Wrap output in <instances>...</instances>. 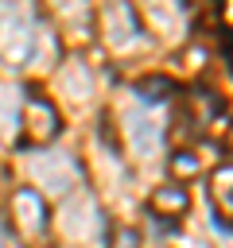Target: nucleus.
Masks as SVG:
<instances>
[{
    "instance_id": "nucleus-1",
    "label": "nucleus",
    "mask_w": 233,
    "mask_h": 248,
    "mask_svg": "<svg viewBox=\"0 0 233 248\" xmlns=\"http://www.w3.org/2000/svg\"><path fill=\"white\" fill-rule=\"evenodd\" d=\"M35 12L27 4H0V62L27 66L35 58Z\"/></svg>"
},
{
    "instance_id": "nucleus-2",
    "label": "nucleus",
    "mask_w": 233,
    "mask_h": 248,
    "mask_svg": "<svg viewBox=\"0 0 233 248\" xmlns=\"http://www.w3.org/2000/svg\"><path fill=\"white\" fill-rule=\"evenodd\" d=\"M58 128H62L58 108H54L47 97L31 93V97H27V105H23V132H27V140H31V143H39V147H47V143L58 136Z\"/></svg>"
},
{
    "instance_id": "nucleus-3",
    "label": "nucleus",
    "mask_w": 233,
    "mask_h": 248,
    "mask_svg": "<svg viewBox=\"0 0 233 248\" xmlns=\"http://www.w3.org/2000/svg\"><path fill=\"white\" fill-rule=\"evenodd\" d=\"M35 178H39L47 190L66 194V190L78 182V167H74L70 155H39V159H35Z\"/></svg>"
},
{
    "instance_id": "nucleus-4",
    "label": "nucleus",
    "mask_w": 233,
    "mask_h": 248,
    "mask_svg": "<svg viewBox=\"0 0 233 248\" xmlns=\"http://www.w3.org/2000/svg\"><path fill=\"white\" fill-rule=\"evenodd\" d=\"M12 217L19 221V229L23 232H43L47 229V202H43V194L39 190H16L12 194Z\"/></svg>"
},
{
    "instance_id": "nucleus-5",
    "label": "nucleus",
    "mask_w": 233,
    "mask_h": 248,
    "mask_svg": "<svg viewBox=\"0 0 233 248\" xmlns=\"http://www.w3.org/2000/svg\"><path fill=\"white\" fill-rule=\"evenodd\" d=\"M101 27H105V35H109L113 46H128L132 35H136V16H132V8L113 4V8L101 12Z\"/></svg>"
},
{
    "instance_id": "nucleus-6",
    "label": "nucleus",
    "mask_w": 233,
    "mask_h": 248,
    "mask_svg": "<svg viewBox=\"0 0 233 248\" xmlns=\"http://www.w3.org/2000/svg\"><path fill=\"white\" fill-rule=\"evenodd\" d=\"M124 124H128V140H132V147H136L140 155H155V147H159V140H163L159 124L148 120V116H140V112H128Z\"/></svg>"
},
{
    "instance_id": "nucleus-7",
    "label": "nucleus",
    "mask_w": 233,
    "mask_h": 248,
    "mask_svg": "<svg viewBox=\"0 0 233 248\" xmlns=\"http://www.w3.org/2000/svg\"><path fill=\"white\" fill-rule=\"evenodd\" d=\"M186 209H190V194L179 186H159L151 194V213L163 221H179V217H186Z\"/></svg>"
},
{
    "instance_id": "nucleus-8",
    "label": "nucleus",
    "mask_w": 233,
    "mask_h": 248,
    "mask_svg": "<svg viewBox=\"0 0 233 248\" xmlns=\"http://www.w3.org/2000/svg\"><path fill=\"white\" fill-rule=\"evenodd\" d=\"M214 205L221 209V225L233 217V167H217V174H214Z\"/></svg>"
},
{
    "instance_id": "nucleus-9",
    "label": "nucleus",
    "mask_w": 233,
    "mask_h": 248,
    "mask_svg": "<svg viewBox=\"0 0 233 248\" xmlns=\"http://www.w3.org/2000/svg\"><path fill=\"white\" fill-rule=\"evenodd\" d=\"M16 124H19V97L12 85H0V136H12Z\"/></svg>"
},
{
    "instance_id": "nucleus-10",
    "label": "nucleus",
    "mask_w": 233,
    "mask_h": 248,
    "mask_svg": "<svg viewBox=\"0 0 233 248\" xmlns=\"http://www.w3.org/2000/svg\"><path fill=\"white\" fill-rule=\"evenodd\" d=\"M136 93H140L148 105H155V101H167V97L175 93V81H171V78H144V81L136 85Z\"/></svg>"
},
{
    "instance_id": "nucleus-11",
    "label": "nucleus",
    "mask_w": 233,
    "mask_h": 248,
    "mask_svg": "<svg viewBox=\"0 0 233 248\" xmlns=\"http://www.w3.org/2000/svg\"><path fill=\"white\" fill-rule=\"evenodd\" d=\"M171 174L175 178H198L202 174V159H198V151H175L171 155Z\"/></svg>"
},
{
    "instance_id": "nucleus-12",
    "label": "nucleus",
    "mask_w": 233,
    "mask_h": 248,
    "mask_svg": "<svg viewBox=\"0 0 233 248\" xmlns=\"http://www.w3.org/2000/svg\"><path fill=\"white\" fill-rule=\"evenodd\" d=\"M62 85L82 101V97H89V78H85V70L82 66H70V70H62Z\"/></svg>"
},
{
    "instance_id": "nucleus-13",
    "label": "nucleus",
    "mask_w": 233,
    "mask_h": 248,
    "mask_svg": "<svg viewBox=\"0 0 233 248\" xmlns=\"http://www.w3.org/2000/svg\"><path fill=\"white\" fill-rule=\"evenodd\" d=\"M109 248H140V232H136V229H128V225L113 229V236H109Z\"/></svg>"
}]
</instances>
